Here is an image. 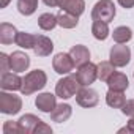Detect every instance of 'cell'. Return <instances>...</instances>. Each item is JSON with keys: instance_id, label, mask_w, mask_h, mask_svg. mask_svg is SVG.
<instances>
[{"instance_id": "cell-4", "label": "cell", "mask_w": 134, "mask_h": 134, "mask_svg": "<svg viewBox=\"0 0 134 134\" xmlns=\"http://www.w3.org/2000/svg\"><path fill=\"white\" fill-rule=\"evenodd\" d=\"M22 109V99L13 93H7L3 90L0 93V112L5 115H16Z\"/></svg>"}, {"instance_id": "cell-10", "label": "cell", "mask_w": 134, "mask_h": 134, "mask_svg": "<svg viewBox=\"0 0 134 134\" xmlns=\"http://www.w3.org/2000/svg\"><path fill=\"white\" fill-rule=\"evenodd\" d=\"M52 51H54V44H52L51 38H47L44 35H36L35 46H33V52L38 57H47V55H51Z\"/></svg>"}, {"instance_id": "cell-13", "label": "cell", "mask_w": 134, "mask_h": 134, "mask_svg": "<svg viewBox=\"0 0 134 134\" xmlns=\"http://www.w3.org/2000/svg\"><path fill=\"white\" fill-rule=\"evenodd\" d=\"M35 104H36V107H38L41 112L51 114V112L54 110V107L57 106L55 95H52V93H41V95H38V96H36Z\"/></svg>"}, {"instance_id": "cell-12", "label": "cell", "mask_w": 134, "mask_h": 134, "mask_svg": "<svg viewBox=\"0 0 134 134\" xmlns=\"http://www.w3.org/2000/svg\"><path fill=\"white\" fill-rule=\"evenodd\" d=\"M41 121H43V120H40V118L35 117L33 114H25V115H22V117L18 120L19 128H21V134H32V132H35L36 126H38Z\"/></svg>"}, {"instance_id": "cell-7", "label": "cell", "mask_w": 134, "mask_h": 134, "mask_svg": "<svg viewBox=\"0 0 134 134\" xmlns=\"http://www.w3.org/2000/svg\"><path fill=\"white\" fill-rule=\"evenodd\" d=\"M52 66H54L55 73H58V74H70V73L74 70L76 65H74V62H73L70 52H68V54L60 52V54H57V55L54 57Z\"/></svg>"}, {"instance_id": "cell-27", "label": "cell", "mask_w": 134, "mask_h": 134, "mask_svg": "<svg viewBox=\"0 0 134 134\" xmlns=\"http://www.w3.org/2000/svg\"><path fill=\"white\" fill-rule=\"evenodd\" d=\"M11 70V60H10V55H7L5 52L0 54V71H2V74L8 73Z\"/></svg>"}, {"instance_id": "cell-33", "label": "cell", "mask_w": 134, "mask_h": 134, "mask_svg": "<svg viewBox=\"0 0 134 134\" xmlns=\"http://www.w3.org/2000/svg\"><path fill=\"white\" fill-rule=\"evenodd\" d=\"M43 2L47 5V7H58V0H43Z\"/></svg>"}, {"instance_id": "cell-11", "label": "cell", "mask_w": 134, "mask_h": 134, "mask_svg": "<svg viewBox=\"0 0 134 134\" xmlns=\"http://www.w3.org/2000/svg\"><path fill=\"white\" fill-rule=\"evenodd\" d=\"M0 87L2 90H7V92H16V90H21L22 87V79L18 76V73H5L2 74V79H0Z\"/></svg>"}, {"instance_id": "cell-3", "label": "cell", "mask_w": 134, "mask_h": 134, "mask_svg": "<svg viewBox=\"0 0 134 134\" xmlns=\"http://www.w3.org/2000/svg\"><path fill=\"white\" fill-rule=\"evenodd\" d=\"M92 18L93 21H104V22H110L115 18V5L112 0H99L95 3L93 10H92Z\"/></svg>"}, {"instance_id": "cell-20", "label": "cell", "mask_w": 134, "mask_h": 134, "mask_svg": "<svg viewBox=\"0 0 134 134\" xmlns=\"http://www.w3.org/2000/svg\"><path fill=\"white\" fill-rule=\"evenodd\" d=\"M106 103L107 106L114 107V109H121L126 103V96L123 92H118V90H110L106 93Z\"/></svg>"}, {"instance_id": "cell-1", "label": "cell", "mask_w": 134, "mask_h": 134, "mask_svg": "<svg viewBox=\"0 0 134 134\" xmlns=\"http://www.w3.org/2000/svg\"><path fill=\"white\" fill-rule=\"evenodd\" d=\"M47 82V76L43 70H35L30 71L29 74H25V77L22 79V87H21V93L29 96L38 90H41Z\"/></svg>"}, {"instance_id": "cell-30", "label": "cell", "mask_w": 134, "mask_h": 134, "mask_svg": "<svg viewBox=\"0 0 134 134\" xmlns=\"http://www.w3.org/2000/svg\"><path fill=\"white\" fill-rule=\"evenodd\" d=\"M51 132H52V128L49 125H46L44 121H41L35 129V134H51Z\"/></svg>"}, {"instance_id": "cell-31", "label": "cell", "mask_w": 134, "mask_h": 134, "mask_svg": "<svg viewBox=\"0 0 134 134\" xmlns=\"http://www.w3.org/2000/svg\"><path fill=\"white\" fill-rule=\"evenodd\" d=\"M118 132H134V117H131V120L128 121V125L121 129H118Z\"/></svg>"}, {"instance_id": "cell-24", "label": "cell", "mask_w": 134, "mask_h": 134, "mask_svg": "<svg viewBox=\"0 0 134 134\" xmlns=\"http://www.w3.org/2000/svg\"><path fill=\"white\" fill-rule=\"evenodd\" d=\"M58 24V21H57V16L55 14H52V13H43L40 18H38V25H40V29H43V30H52L55 25Z\"/></svg>"}, {"instance_id": "cell-19", "label": "cell", "mask_w": 134, "mask_h": 134, "mask_svg": "<svg viewBox=\"0 0 134 134\" xmlns=\"http://www.w3.org/2000/svg\"><path fill=\"white\" fill-rule=\"evenodd\" d=\"M57 21H58V25L63 27V29H74L79 22V16H76L70 11L60 10L58 14H57Z\"/></svg>"}, {"instance_id": "cell-28", "label": "cell", "mask_w": 134, "mask_h": 134, "mask_svg": "<svg viewBox=\"0 0 134 134\" xmlns=\"http://www.w3.org/2000/svg\"><path fill=\"white\" fill-rule=\"evenodd\" d=\"M3 134H21V128L18 121H5Z\"/></svg>"}, {"instance_id": "cell-9", "label": "cell", "mask_w": 134, "mask_h": 134, "mask_svg": "<svg viewBox=\"0 0 134 134\" xmlns=\"http://www.w3.org/2000/svg\"><path fill=\"white\" fill-rule=\"evenodd\" d=\"M10 60H11V71L14 73H22L30 66V57L22 51L13 52L10 55Z\"/></svg>"}, {"instance_id": "cell-32", "label": "cell", "mask_w": 134, "mask_h": 134, "mask_svg": "<svg viewBox=\"0 0 134 134\" xmlns=\"http://www.w3.org/2000/svg\"><path fill=\"white\" fill-rule=\"evenodd\" d=\"M118 3L123 8H132L134 7V0H118Z\"/></svg>"}, {"instance_id": "cell-15", "label": "cell", "mask_w": 134, "mask_h": 134, "mask_svg": "<svg viewBox=\"0 0 134 134\" xmlns=\"http://www.w3.org/2000/svg\"><path fill=\"white\" fill-rule=\"evenodd\" d=\"M60 10L70 11L76 16H81L85 11V2L84 0H58Z\"/></svg>"}, {"instance_id": "cell-18", "label": "cell", "mask_w": 134, "mask_h": 134, "mask_svg": "<svg viewBox=\"0 0 134 134\" xmlns=\"http://www.w3.org/2000/svg\"><path fill=\"white\" fill-rule=\"evenodd\" d=\"M107 85H109V88H110V90L125 92V90L128 88L129 82H128L126 74H123V73H117V71H115V73L107 79Z\"/></svg>"}, {"instance_id": "cell-29", "label": "cell", "mask_w": 134, "mask_h": 134, "mask_svg": "<svg viewBox=\"0 0 134 134\" xmlns=\"http://www.w3.org/2000/svg\"><path fill=\"white\" fill-rule=\"evenodd\" d=\"M121 112L128 117H134V99H129L125 103V106L121 107Z\"/></svg>"}, {"instance_id": "cell-34", "label": "cell", "mask_w": 134, "mask_h": 134, "mask_svg": "<svg viewBox=\"0 0 134 134\" xmlns=\"http://www.w3.org/2000/svg\"><path fill=\"white\" fill-rule=\"evenodd\" d=\"M11 0H0V8H7Z\"/></svg>"}, {"instance_id": "cell-6", "label": "cell", "mask_w": 134, "mask_h": 134, "mask_svg": "<svg viewBox=\"0 0 134 134\" xmlns=\"http://www.w3.org/2000/svg\"><path fill=\"white\" fill-rule=\"evenodd\" d=\"M109 62L115 66V68H121V66H126L131 60V51L128 46L125 44H117L112 46L110 54H109Z\"/></svg>"}, {"instance_id": "cell-5", "label": "cell", "mask_w": 134, "mask_h": 134, "mask_svg": "<svg viewBox=\"0 0 134 134\" xmlns=\"http://www.w3.org/2000/svg\"><path fill=\"white\" fill-rule=\"evenodd\" d=\"M76 77L79 79V82H81L82 87H87V85L93 84L98 79V65H95L92 62H87V63L77 66Z\"/></svg>"}, {"instance_id": "cell-23", "label": "cell", "mask_w": 134, "mask_h": 134, "mask_svg": "<svg viewBox=\"0 0 134 134\" xmlns=\"http://www.w3.org/2000/svg\"><path fill=\"white\" fill-rule=\"evenodd\" d=\"M35 40H36V35L27 33V32H18L16 44H18L19 47H24V49H33Z\"/></svg>"}, {"instance_id": "cell-16", "label": "cell", "mask_w": 134, "mask_h": 134, "mask_svg": "<svg viewBox=\"0 0 134 134\" xmlns=\"http://www.w3.org/2000/svg\"><path fill=\"white\" fill-rule=\"evenodd\" d=\"M71 114H73L71 106L62 103V104H57V106L54 107V110L51 112V118H52V121L63 123V121H66V120L71 117Z\"/></svg>"}, {"instance_id": "cell-17", "label": "cell", "mask_w": 134, "mask_h": 134, "mask_svg": "<svg viewBox=\"0 0 134 134\" xmlns=\"http://www.w3.org/2000/svg\"><path fill=\"white\" fill-rule=\"evenodd\" d=\"M16 36H18V30L14 25L2 22L0 24V43L2 44H11L16 43Z\"/></svg>"}, {"instance_id": "cell-14", "label": "cell", "mask_w": 134, "mask_h": 134, "mask_svg": "<svg viewBox=\"0 0 134 134\" xmlns=\"http://www.w3.org/2000/svg\"><path fill=\"white\" fill-rule=\"evenodd\" d=\"M70 55H71V58H73L76 66H81V65L90 62V51L85 46H82V44L73 46L71 51H70Z\"/></svg>"}, {"instance_id": "cell-21", "label": "cell", "mask_w": 134, "mask_h": 134, "mask_svg": "<svg viewBox=\"0 0 134 134\" xmlns=\"http://www.w3.org/2000/svg\"><path fill=\"white\" fill-rule=\"evenodd\" d=\"M114 36V41L117 44H126L131 38H132V30L126 25H121V27H117L112 33Z\"/></svg>"}, {"instance_id": "cell-22", "label": "cell", "mask_w": 134, "mask_h": 134, "mask_svg": "<svg viewBox=\"0 0 134 134\" xmlns=\"http://www.w3.org/2000/svg\"><path fill=\"white\" fill-rule=\"evenodd\" d=\"M92 33H93V36L96 40L104 41L109 36V25H107V22H104V21H93Z\"/></svg>"}, {"instance_id": "cell-2", "label": "cell", "mask_w": 134, "mask_h": 134, "mask_svg": "<svg viewBox=\"0 0 134 134\" xmlns=\"http://www.w3.org/2000/svg\"><path fill=\"white\" fill-rule=\"evenodd\" d=\"M81 82L79 79L76 77V74H70V76H66L63 79H60L55 85V95L62 99H68V98H73L79 88H81Z\"/></svg>"}, {"instance_id": "cell-25", "label": "cell", "mask_w": 134, "mask_h": 134, "mask_svg": "<svg viewBox=\"0 0 134 134\" xmlns=\"http://www.w3.org/2000/svg\"><path fill=\"white\" fill-rule=\"evenodd\" d=\"M115 73V66L110 62H101L98 63V79L103 82H107V79Z\"/></svg>"}, {"instance_id": "cell-8", "label": "cell", "mask_w": 134, "mask_h": 134, "mask_svg": "<svg viewBox=\"0 0 134 134\" xmlns=\"http://www.w3.org/2000/svg\"><path fill=\"white\" fill-rule=\"evenodd\" d=\"M76 101L79 106L82 107H95L99 101V96H98V92L90 88L88 85L87 87H81L79 92L76 93Z\"/></svg>"}, {"instance_id": "cell-26", "label": "cell", "mask_w": 134, "mask_h": 134, "mask_svg": "<svg viewBox=\"0 0 134 134\" xmlns=\"http://www.w3.org/2000/svg\"><path fill=\"white\" fill-rule=\"evenodd\" d=\"M38 8V0H18V10L24 16H30Z\"/></svg>"}]
</instances>
